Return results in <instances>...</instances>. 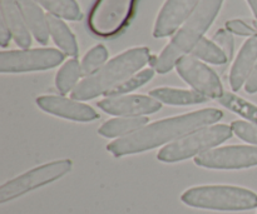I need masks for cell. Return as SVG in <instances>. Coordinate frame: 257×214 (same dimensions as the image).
Wrapping results in <instances>:
<instances>
[{
    "label": "cell",
    "instance_id": "cell-5",
    "mask_svg": "<svg viewBox=\"0 0 257 214\" xmlns=\"http://www.w3.org/2000/svg\"><path fill=\"white\" fill-rule=\"evenodd\" d=\"M230 125L215 124L195 130L178 140L170 143L158 152L157 158L163 163H177L181 160L198 157L207 150L213 149L232 137Z\"/></svg>",
    "mask_w": 257,
    "mask_h": 214
},
{
    "label": "cell",
    "instance_id": "cell-15",
    "mask_svg": "<svg viewBox=\"0 0 257 214\" xmlns=\"http://www.w3.org/2000/svg\"><path fill=\"white\" fill-rule=\"evenodd\" d=\"M0 18H3L9 27L17 45L28 49L32 44V33L28 29L17 0H0Z\"/></svg>",
    "mask_w": 257,
    "mask_h": 214
},
{
    "label": "cell",
    "instance_id": "cell-19",
    "mask_svg": "<svg viewBox=\"0 0 257 214\" xmlns=\"http://www.w3.org/2000/svg\"><path fill=\"white\" fill-rule=\"evenodd\" d=\"M151 97L168 105H196L207 102V98L195 90L177 89V88H156L150 92Z\"/></svg>",
    "mask_w": 257,
    "mask_h": 214
},
{
    "label": "cell",
    "instance_id": "cell-26",
    "mask_svg": "<svg viewBox=\"0 0 257 214\" xmlns=\"http://www.w3.org/2000/svg\"><path fill=\"white\" fill-rule=\"evenodd\" d=\"M231 129L240 139L257 145V125L245 120H236L231 124Z\"/></svg>",
    "mask_w": 257,
    "mask_h": 214
},
{
    "label": "cell",
    "instance_id": "cell-23",
    "mask_svg": "<svg viewBox=\"0 0 257 214\" xmlns=\"http://www.w3.org/2000/svg\"><path fill=\"white\" fill-rule=\"evenodd\" d=\"M191 54L202 62L215 65H222L228 62L227 55L223 53V50L213 40L207 39V38H202L198 44L193 48Z\"/></svg>",
    "mask_w": 257,
    "mask_h": 214
},
{
    "label": "cell",
    "instance_id": "cell-20",
    "mask_svg": "<svg viewBox=\"0 0 257 214\" xmlns=\"http://www.w3.org/2000/svg\"><path fill=\"white\" fill-rule=\"evenodd\" d=\"M83 77L82 67L77 58L67 60L55 75V88L62 95L72 93Z\"/></svg>",
    "mask_w": 257,
    "mask_h": 214
},
{
    "label": "cell",
    "instance_id": "cell-6",
    "mask_svg": "<svg viewBox=\"0 0 257 214\" xmlns=\"http://www.w3.org/2000/svg\"><path fill=\"white\" fill-rule=\"evenodd\" d=\"M73 162L70 159H60L35 167L0 187V203L10 202L37 188L44 187L55 182L72 170Z\"/></svg>",
    "mask_w": 257,
    "mask_h": 214
},
{
    "label": "cell",
    "instance_id": "cell-30",
    "mask_svg": "<svg viewBox=\"0 0 257 214\" xmlns=\"http://www.w3.org/2000/svg\"><path fill=\"white\" fill-rule=\"evenodd\" d=\"M245 90L248 94H255V93H257V63L255 68H253V70L251 72L247 82H246Z\"/></svg>",
    "mask_w": 257,
    "mask_h": 214
},
{
    "label": "cell",
    "instance_id": "cell-29",
    "mask_svg": "<svg viewBox=\"0 0 257 214\" xmlns=\"http://www.w3.org/2000/svg\"><path fill=\"white\" fill-rule=\"evenodd\" d=\"M13 38L12 33H10L9 27L8 24L5 23V20L3 18H0V45L3 48L8 47L10 43V39Z\"/></svg>",
    "mask_w": 257,
    "mask_h": 214
},
{
    "label": "cell",
    "instance_id": "cell-31",
    "mask_svg": "<svg viewBox=\"0 0 257 214\" xmlns=\"http://www.w3.org/2000/svg\"><path fill=\"white\" fill-rule=\"evenodd\" d=\"M248 5H250L251 10H252L253 15H255V19H256V24H257V0H247Z\"/></svg>",
    "mask_w": 257,
    "mask_h": 214
},
{
    "label": "cell",
    "instance_id": "cell-7",
    "mask_svg": "<svg viewBox=\"0 0 257 214\" xmlns=\"http://www.w3.org/2000/svg\"><path fill=\"white\" fill-rule=\"evenodd\" d=\"M65 54L54 48L9 50L0 53V73H28L48 70L62 64Z\"/></svg>",
    "mask_w": 257,
    "mask_h": 214
},
{
    "label": "cell",
    "instance_id": "cell-24",
    "mask_svg": "<svg viewBox=\"0 0 257 214\" xmlns=\"http://www.w3.org/2000/svg\"><path fill=\"white\" fill-rule=\"evenodd\" d=\"M107 60L108 50L104 45L98 44L95 47H93L90 50H88L87 54L83 57L82 62H80L83 78L89 77L93 73L99 70L107 63Z\"/></svg>",
    "mask_w": 257,
    "mask_h": 214
},
{
    "label": "cell",
    "instance_id": "cell-9",
    "mask_svg": "<svg viewBox=\"0 0 257 214\" xmlns=\"http://www.w3.org/2000/svg\"><path fill=\"white\" fill-rule=\"evenodd\" d=\"M198 167L207 169L236 170L257 165V147L253 145H227L213 148L195 158Z\"/></svg>",
    "mask_w": 257,
    "mask_h": 214
},
{
    "label": "cell",
    "instance_id": "cell-17",
    "mask_svg": "<svg viewBox=\"0 0 257 214\" xmlns=\"http://www.w3.org/2000/svg\"><path fill=\"white\" fill-rule=\"evenodd\" d=\"M47 20L49 35L52 37L55 45L68 57L77 58L78 53H79L77 39L69 27L64 23V20L52 14H47Z\"/></svg>",
    "mask_w": 257,
    "mask_h": 214
},
{
    "label": "cell",
    "instance_id": "cell-8",
    "mask_svg": "<svg viewBox=\"0 0 257 214\" xmlns=\"http://www.w3.org/2000/svg\"><path fill=\"white\" fill-rule=\"evenodd\" d=\"M176 69L178 75L193 88L195 92L207 99H220L225 93L221 79L215 70L192 54L181 58L176 64Z\"/></svg>",
    "mask_w": 257,
    "mask_h": 214
},
{
    "label": "cell",
    "instance_id": "cell-14",
    "mask_svg": "<svg viewBox=\"0 0 257 214\" xmlns=\"http://www.w3.org/2000/svg\"><path fill=\"white\" fill-rule=\"evenodd\" d=\"M257 63V34L250 37L233 60L230 72V87L233 92L240 90L247 82Z\"/></svg>",
    "mask_w": 257,
    "mask_h": 214
},
{
    "label": "cell",
    "instance_id": "cell-10",
    "mask_svg": "<svg viewBox=\"0 0 257 214\" xmlns=\"http://www.w3.org/2000/svg\"><path fill=\"white\" fill-rule=\"evenodd\" d=\"M136 0H97L89 18V27L97 35L110 37L122 32L132 17Z\"/></svg>",
    "mask_w": 257,
    "mask_h": 214
},
{
    "label": "cell",
    "instance_id": "cell-22",
    "mask_svg": "<svg viewBox=\"0 0 257 214\" xmlns=\"http://www.w3.org/2000/svg\"><path fill=\"white\" fill-rule=\"evenodd\" d=\"M218 103H220L222 107L230 109L231 112L241 115V117L245 118V119L250 120V123H253V124L257 125V107L251 104L247 100L237 97V95L233 94V93L225 92L222 97L218 99Z\"/></svg>",
    "mask_w": 257,
    "mask_h": 214
},
{
    "label": "cell",
    "instance_id": "cell-11",
    "mask_svg": "<svg viewBox=\"0 0 257 214\" xmlns=\"http://www.w3.org/2000/svg\"><path fill=\"white\" fill-rule=\"evenodd\" d=\"M98 107L107 114L115 117H146L157 113L162 103L151 95L125 94L104 98L98 102Z\"/></svg>",
    "mask_w": 257,
    "mask_h": 214
},
{
    "label": "cell",
    "instance_id": "cell-27",
    "mask_svg": "<svg viewBox=\"0 0 257 214\" xmlns=\"http://www.w3.org/2000/svg\"><path fill=\"white\" fill-rule=\"evenodd\" d=\"M213 42L223 50V53L227 55L228 60L232 59L233 49H235V42H233L232 34H231L227 29L217 30L216 34L213 35Z\"/></svg>",
    "mask_w": 257,
    "mask_h": 214
},
{
    "label": "cell",
    "instance_id": "cell-28",
    "mask_svg": "<svg viewBox=\"0 0 257 214\" xmlns=\"http://www.w3.org/2000/svg\"><path fill=\"white\" fill-rule=\"evenodd\" d=\"M226 29L231 33V34L240 35V37H253L257 34V30L250 24L240 19L228 20L226 23Z\"/></svg>",
    "mask_w": 257,
    "mask_h": 214
},
{
    "label": "cell",
    "instance_id": "cell-12",
    "mask_svg": "<svg viewBox=\"0 0 257 214\" xmlns=\"http://www.w3.org/2000/svg\"><path fill=\"white\" fill-rule=\"evenodd\" d=\"M35 102L43 112L73 122L89 123L99 118L90 105L73 98L69 99L62 95H40Z\"/></svg>",
    "mask_w": 257,
    "mask_h": 214
},
{
    "label": "cell",
    "instance_id": "cell-21",
    "mask_svg": "<svg viewBox=\"0 0 257 214\" xmlns=\"http://www.w3.org/2000/svg\"><path fill=\"white\" fill-rule=\"evenodd\" d=\"M48 14H52L60 19L78 22L83 18L80 8L75 0H35Z\"/></svg>",
    "mask_w": 257,
    "mask_h": 214
},
{
    "label": "cell",
    "instance_id": "cell-4",
    "mask_svg": "<svg viewBox=\"0 0 257 214\" xmlns=\"http://www.w3.org/2000/svg\"><path fill=\"white\" fill-rule=\"evenodd\" d=\"M186 205L218 212H243L257 208V194L236 185H198L181 195Z\"/></svg>",
    "mask_w": 257,
    "mask_h": 214
},
{
    "label": "cell",
    "instance_id": "cell-25",
    "mask_svg": "<svg viewBox=\"0 0 257 214\" xmlns=\"http://www.w3.org/2000/svg\"><path fill=\"white\" fill-rule=\"evenodd\" d=\"M153 75H155V68H148V69L141 70L137 74H135L133 77H131L130 79H127L125 82H123L122 84H119L118 87H115L114 89L110 90L107 94V97H118V95L130 94L133 90L138 89V88L147 84V83L152 79Z\"/></svg>",
    "mask_w": 257,
    "mask_h": 214
},
{
    "label": "cell",
    "instance_id": "cell-18",
    "mask_svg": "<svg viewBox=\"0 0 257 214\" xmlns=\"http://www.w3.org/2000/svg\"><path fill=\"white\" fill-rule=\"evenodd\" d=\"M147 117H117L100 125L98 134L104 138H124L148 124Z\"/></svg>",
    "mask_w": 257,
    "mask_h": 214
},
{
    "label": "cell",
    "instance_id": "cell-2",
    "mask_svg": "<svg viewBox=\"0 0 257 214\" xmlns=\"http://www.w3.org/2000/svg\"><path fill=\"white\" fill-rule=\"evenodd\" d=\"M151 52L147 47H136L118 54L105 63L99 70L83 78L70 93L75 100H89L108 93L123 82L137 74L150 63Z\"/></svg>",
    "mask_w": 257,
    "mask_h": 214
},
{
    "label": "cell",
    "instance_id": "cell-16",
    "mask_svg": "<svg viewBox=\"0 0 257 214\" xmlns=\"http://www.w3.org/2000/svg\"><path fill=\"white\" fill-rule=\"evenodd\" d=\"M23 18L28 25L33 37L38 43L45 45L49 40L47 14H44L42 7L35 0H17Z\"/></svg>",
    "mask_w": 257,
    "mask_h": 214
},
{
    "label": "cell",
    "instance_id": "cell-1",
    "mask_svg": "<svg viewBox=\"0 0 257 214\" xmlns=\"http://www.w3.org/2000/svg\"><path fill=\"white\" fill-rule=\"evenodd\" d=\"M223 113L216 108H205L187 114L166 118L150 123L128 137L113 140L107 145V150L115 158L147 152L153 148L178 140L180 138L208 127L222 119Z\"/></svg>",
    "mask_w": 257,
    "mask_h": 214
},
{
    "label": "cell",
    "instance_id": "cell-3",
    "mask_svg": "<svg viewBox=\"0 0 257 214\" xmlns=\"http://www.w3.org/2000/svg\"><path fill=\"white\" fill-rule=\"evenodd\" d=\"M222 4L223 0H201L192 15L183 23L182 27L173 35L172 40L156 58V72L166 74L176 68L181 58L191 54L198 42L205 38L203 35L215 22Z\"/></svg>",
    "mask_w": 257,
    "mask_h": 214
},
{
    "label": "cell",
    "instance_id": "cell-13",
    "mask_svg": "<svg viewBox=\"0 0 257 214\" xmlns=\"http://www.w3.org/2000/svg\"><path fill=\"white\" fill-rule=\"evenodd\" d=\"M200 3L201 0H166L156 19L153 37L167 38L175 34Z\"/></svg>",
    "mask_w": 257,
    "mask_h": 214
}]
</instances>
